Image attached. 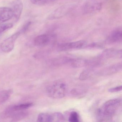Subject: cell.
I'll list each match as a JSON object with an SVG mask.
<instances>
[{
    "label": "cell",
    "mask_w": 122,
    "mask_h": 122,
    "mask_svg": "<svg viewBox=\"0 0 122 122\" xmlns=\"http://www.w3.org/2000/svg\"><path fill=\"white\" fill-rule=\"evenodd\" d=\"M13 27V25L11 23H6L0 26V35L4 32L11 29Z\"/></svg>",
    "instance_id": "22"
},
{
    "label": "cell",
    "mask_w": 122,
    "mask_h": 122,
    "mask_svg": "<svg viewBox=\"0 0 122 122\" xmlns=\"http://www.w3.org/2000/svg\"><path fill=\"white\" fill-rule=\"evenodd\" d=\"M93 69L92 68H88L83 71L79 76V79L83 81L89 78L93 73Z\"/></svg>",
    "instance_id": "19"
},
{
    "label": "cell",
    "mask_w": 122,
    "mask_h": 122,
    "mask_svg": "<svg viewBox=\"0 0 122 122\" xmlns=\"http://www.w3.org/2000/svg\"><path fill=\"white\" fill-rule=\"evenodd\" d=\"M20 34V33L18 31L3 41L0 45V48L2 51L6 53L12 51L15 47L16 40Z\"/></svg>",
    "instance_id": "4"
},
{
    "label": "cell",
    "mask_w": 122,
    "mask_h": 122,
    "mask_svg": "<svg viewBox=\"0 0 122 122\" xmlns=\"http://www.w3.org/2000/svg\"><path fill=\"white\" fill-rule=\"evenodd\" d=\"M33 105V103H27L10 106L4 110L2 116L4 118L10 117L11 115L15 112L25 110L32 106Z\"/></svg>",
    "instance_id": "5"
},
{
    "label": "cell",
    "mask_w": 122,
    "mask_h": 122,
    "mask_svg": "<svg viewBox=\"0 0 122 122\" xmlns=\"http://www.w3.org/2000/svg\"><path fill=\"white\" fill-rule=\"evenodd\" d=\"M122 86H119L117 87H114L110 88L108 90V92L111 93L116 92H120L122 90Z\"/></svg>",
    "instance_id": "25"
},
{
    "label": "cell",
    "mask_w": 122,
    "mask_h": 122,
    "mask_svg": "<svg viewBox=\"0 0 122 122\" xmlns=\"http://www.w3.org/2000/svg\"><path fill=\"white\" fill-rule=\"evenodd\" d=\"M122 32L121 28H119L113 30L108 36L107 42L110 43H116L122 41Z\"/></svg>",
    "instance_id": "12"
},
{
    "label": "cell",
    "mask_w": 122,
    "mask_h": 122,
    "mask_svg": "<svg viewBox=\"0 0 122 122\" xmlns=\"http://www.w3.org/2000/svg\"><path fill=\"white\" fill-rule=\"evenodd\" d=\"M66 83L61 81H57L49 85L46 89L49 97L54 98H61L65 96L67 92Z\"/></svg>",
    "instance_id": "2"
},
{
    "label": "cell",
    "mask_w": 122,
    "mask_h": 122,
    "mask_svg": "<svg viewBox=\"0 0 122 122\" xmlns=\"http://www.w3.org/2000/svg\"><path fill=\"white\" fill-rule=\"evenodd\" d=\"M53 121L62 122L65 121V118L63 115L60 112H56L53 114Z\"/></svg>",
    "instance_id": "23"
},
{
    "label": "cell",
    "mask_w": 122,
    "mask_h": 122,
    "mask_svg": "<svg viewBox=\"0 0 122 122\" xmlns=\"http://www.w3.org/2000/svg\"><path fill=\"white\" fill-rule=\"evenodd\" d=\"M10 8L13 13L15 22H16L20 20L23 10V3L21 0H13L10 3Z\"/></svg>",
    "instance_id": "8"
},
{
    "label": "cell",
    "mask_w": 122,
    "mask_h": 122,
    "mask_svg": "<svg viewBox=\"0 0 122 122\" xmlns=\"http://www.w3.org/2000/svg\"><path fill=\"white\" fill-rule=\"evenodd\" d=\"M31 24V22L30 21L27 22L22 26L20 30L18 31L20 33V34L25 33L28 30Z\"/></svg>",
    "instance_id": "24"
},
{
    "label": "cell",
    "mask_w": 122,
    "mask_h": 122,
    "mask_svg": "<svg viewBox=\"0 0 122 122\" xmlns=\"http://www.w3.org/2000/svg\"><path fill=\"white\" fill-rule=\"evenodd\" d=\"M38 122H53V115L48 113H41L38 116Z\"/></svg>",
    "instance_id": "18"
},
{
    "label": "cell",
    "mask_w": 122,
    "mask_h": 122,
    "mask_svg": "<svg viewBox=\"0 0 122 122\" xmlns=\"http://www.w3.org/2000/svg\"><path fill=\"white\" fill-rule=\"evenodd\" d=\"M68 120L70 122H79V115L78 113L75 111L71 112L69 116Z\"/></svg>",
    "instance_id": "21"
},
{
    "label": "cell",
    "mask_w": 122,
    "mask_h": 122,
    "mask_svg": "<svg viewBox=\"0 0 122 122\" xmlns=\"http://www.w3.org/2000/svg\"><path fill=\"white\" fill-rule=\"evenodd\" d=\"M103 5V0H88L83 5V11L85 14L96 13L102 9Z\"/></svg>",
    "instance_id": "3"
},
{
    "label": "cell",
    "mask_w": 122,
    "mask_h": 122,
    "mask_svg": "<svg viewBox=\"0 0 122 122\" xmlns=\"http://www.w3.org/2000/svg\"><path fill=\"white\" fill-rule=\"evenodd\" d=\"M73 59L67 57H61L53 59L50 63L51 65L59 66L70 63Z\"/></svg>",
    "instance_id": "15"
},
{
    "label": "cell",
    "mask_w": 122,
    "mask_h": 122,
    "mask_svg": "<svg viewBox=\"0 0 122 122\" xmlns=\"http://www.w3.org/2000/svg\"><path fill=\"white\" fill-rule=\"evenodd\" d=\"M58 0H30L31 3L37 5H44Z\"/></svg>",
    "instance_id": "20"
},
{
    "label": "cell",
    "mask_w": 122,
    "mask_h": 122,
    "mask_svg": "<svg viewBox=\"0 0 122 122\" xmlns=\"http://www.w3.org/2000/svg\"><path fill=\"white\" fill-rule=\"evenodd\" d=\"M91 62L86 59L78 58L73 59L70 63L72 67L73 68H81L85 66H87L91 63Z\"/></svg>",
    "instance_id": "14"
},
{
    "label": "cell",
    "mask_w": 122,
    "mask_h": 122,
    "mask_svg": "<svg viewBox=\"0 0 122 122\" xmlns=\"http://www.w3.org/2000/svg\"><path fill=\"white\" fill-rule=\"evenodd\" d=\"M29 113L25 110L17 111L13 113L10 117L12 121H17L23 120L27 117Z\"/></svg>",
    "instance_id": "16"
},
{
    "label": "cell",
    "mask_w": 122,
    "mask_h": 122,
    "mask_svg": "<svg viewBox=\"0 0 122 122\" xmlns=\"http://www.w3.org/2000/svg\"><path fill=\"white\" fill-rule=\"evenodd\" d=\"M122 69V63H118L102 69L98 74L101 76H107L116 73Z\"/></svg>",
    "instance_id": "11"
},
{
    "label": "cell",
    "mask_w": 122,
    "mask_h": 122,
    "mask_svg": "<svg viewBox=\"0 0 122 122\" xmlns=\"http://www.w3.org/2000/svg\"><path fill=\"white\" fill-rule=\"evenodd\" d=\"M13 17V13L10 8H0V23L5 22Z\"/></svg>",
    "instance_id": "13"
},
{
    "label": "cell",
    "mask_w": 122,
    "mask_h": 122,
    "mask_svg": "<svg viewBox=\"0 0 122 122\" xmlns=\"http://www.w3.org/2000/svg\"><path fill=\"white\" fill-rule=\"evenodd\" d=\"M86 45V42L85 41H78L71 42L62 43L58 46V48L60 51H66L81 49L84 47Z\"/></svg>",
    "instance_id": "7"
},
{
    "label": "cell",
    "mask_w": 122,
    "mask_h": 122,
    "mask_svg": "<svg viewBox=\"0 0 122 122\" xmlns=\"http://www.w3.org/2000/svg\"><path fill=\"white\" fill-rule=\"evenodd\" d=\"M12 93V90H10L0 91V105L3 104L8 100Z\"/></svg>",
    "instance_id": "17"
},
{
    "label": "cell",
    "mask_w": 122,
    "mask_h": 122,
    "mask_svg": "<svg viewBox=\"0 0 122 122\" xmlns=\"http://www.w3.org/2000/svg\"><path fill=\"white\" fill-rule=\"evenodd\" d=\"M73 6L72 5H65L59 7L54 10L48 17V20H52L62 17L66 15L72 10Z\"/></svg>",
    "instance_id": "9"
},
{
    "label": "cell",
    "mask_w": 122,
    "mask_h": 122,
    "mask_svg": "<svg viewBox=\"0 0 122 122\" xmlns=\"http://www.w3.org/2000/svg\"><path fill=\"white\" fill-rule=\"evenodd\" d=\"M121 102V99L117 98L109 100L104 103L97 112L98 121L105 122L111 120L120 106Z\"/></svg>",
    "instance_id": "1"
},
{
    "label": "cell",
    "mask_w": 122,
    "mask_h": 122,
    "mask_svg": "<svg viewBox=\"0 0 122 122\" xmlns=\"http://www.w3.org/2000/svg\"><path fill=\"white\" fill-rule=\"evenodd\" d=\"M55 40L53 35L49 34H42L38 36L35 38L33 43L36 46L45 47L52 43Z\"/></svg>",
    "instance_id": "6"
},
{
    "label": "cell",
    "mask_w": 122,
    "mask_h": 122,
    "mask_svg": "<svg viewBox=\"0 0 122 122\" xmlns=\"http://www.w3.org/2000/svg\"><path fill=\"white\" fill-rule=\"evenodd\" d=\"M122 51L114 48H110L104 51L99 56L100 60L112 58H121Z\"/></svg>",
    "instance_id": "10"
}]
</instances>
